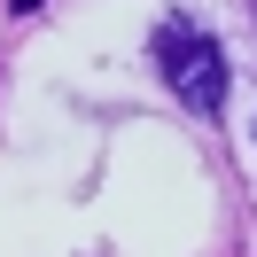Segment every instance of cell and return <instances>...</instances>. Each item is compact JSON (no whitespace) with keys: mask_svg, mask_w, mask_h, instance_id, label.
<instances>
[{"mask_svg":"<svg viewBox=\"0 0 257 257\" xmlns=\"http://www.w3.org/2000/svg\"><path fill=\"white\" fill-rule=\"evenodd\" d=\"M156 70H164V86H172L195 117H210L226 101V55H218V39H210L203 24H187V16H172L156 32Z\"/></svg>","mask_w":257,"mask_h":257,"instance_id":"cell-1","label":"cell"}]
</instances>
